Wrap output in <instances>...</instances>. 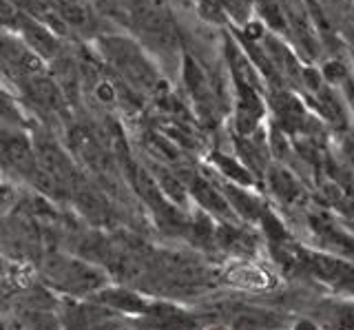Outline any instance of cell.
I'll list each match as a JSON object with an SVG mask.
<instances>
[{"label":"cell","mask_w":354,"mask_h":330,"mask_svg":"<svg viewBox=\"0 0 354 330\" xmlns=\"http://www.w3.org/2000/svg\"><path fill=\"white\" fill-rule=\"evenodd\" d=\"M279 257L286 266H292L301 273H310L313 277L335 286V288L354 293V262L326 255V253L299 248L295 244H286V241H281Z\"/></svg>","instance_id":"obj_1"},{"label":"cell","mask_w":354,"mask_h":330,"mask_svg":"<svg viewBox=\"0 0 354 330\" xmlns=\"http://www.w3.org/2000/svg\"><path fill=\"white\" fill-rule=\"evenodd\" d=\"M283 324V319L272 311L261 308H246L232 315L228 330H274Z\"/></svg>","instance_id":"obj_2"},{"label":"cell","mask_w":354,"mask_h":330,"mask_svg":"<svg viewBox=\"0 0 354 330\" xmlns=\"http://www.w3.org/2000/svg\"><path fill=\"white\" fill-rule=\"evenodd\" d=\"M310 222H313L317 235L324 239L332 250L339 253V257L354 262V239L350 235H346L341 228H337L332 222H326V219H321V217H310Z\"/></svg>","instance_id":"obj_3"},{"label":"cell","mask_w":354,"mask_h":330,"mask_svg":"<svg viewBox=\"0 0 354 330\" xmlns=\"http://www.w3.org/2000/svg\"><path fill=\"white\" fill-rule=\"evenodd\" d=\"M270 186L283 202H295L297 197L301 195V186H299L292 175L288 171H283V169H272L270 171Z\"/></svg>","instance_id":"obj_4"},{"label":"cell","mask_w":354,"mask_h":330,"mask_svg":"<svg viewBox=\"0 0 354 330\" xmlns=\"http://www.w3.org/2000/svg\"><path fill=\"white\" fill-rule=\"evenodd\" d=\"M104 302L118 308V311H124V313H147V302L136 293L111 291V293H104Z\"/></svg>","instance_id":"obj_5"},{"label":"cell","mask_w":354,"mask_h":330,"mask_svg":"<svg viewBox=\"0 0 354 330\" xmlns=\"http://www.w3.org/2000/svg\"><path fill=\"white\" fill-rule=\"evenodd\" d=\"M193 193L197 195V200L202 202L206 208H210V211H217V213H226L228 211V202L221 197L213 186L202 182V180H197L193 184Z\"/></svg>","instance_id":"obj_6"},{"label":"cell","mask_w":354,"mask_h":330,"mask_svg":"<svg viewBox=\"0 0 354 330\" xmlns=\"http://www.w3.org/2000/svg\"><path fill=\"white\" fill-rule=\"evenodd\" d=\"M274 107H277V113L281 116V120L286 122L288 129H295V127L301 125L304 111H301V104H299L295 98H290V95H279V98H277Z\"/></svg>","instance_id":"obj_7"},{"label":"cell","mask_w":354,"mask_h":330,"mask_svg":"<svg viewBox=\"0 0 354 330\" xmlns=\"http://www.w3.org/2000/svg\"><path fill=\"white\" fill-rule=\"evenodd\" d=\"M5 151H7V156L16 169H22V171L31 169V151H29V145L22 138H11L7 142Z\"/></svg>","instance_id":"obj_8"},{"label":"cell","mask_w":354,"mask_h":330,"mask_svg":"<svg viewBox=\"0 0 354 330\" xmlns=\"http://www.w3.org/2000/svg\"><path fill=\"white\" fill-rule=\"evenodd\" d=\"M230 279L237 282L241 286H252V288H261V286L268 284L266 275L259 268H252V266H239L230 273Z\"/></svg>","instance_id":"obj_9"},{"label":"cell","mask_w":354,"mask_h":330,"mask_svg":"<svg viewBox=\"0 0 354 330\" xmlns=\"http://www.w3.org/2000/svg\"><path fill=\"white\" fill-rule=\"evenodd\" d=\"M337 330H354V302L337 311Z\"/></svg>","instance_id":"obj_10"},{"label":"cell","mask_w":354,"mask_h":330,"mask_svg":"<svg viewBox=\"0 0 354 330\" xmlns=\"http://www.w3.org/2000/svg\"><path fill=\"white\" fill-rule=\"evenodd\" d=\"M295 330H319L313 322H308V319H301L297 326H295Z\"/></svg>","instance_id":"obj_11"},{"label":"cell","mask_w":354,"mask_h":330,"mask_svg":"<svg viewBox=\"0 0 354 330\" xmlns=\"http://www.w3.org/2000/svg\"><path fill=\"white\" fill-rule=\"evenodd\" d=\"M204 330H228L226 326H210V328H204Z\"/></svg>","instance_id":"obj_12"},{"label":"cell","mask_w":354,"mask_h":330,"mask_svg":"<svg viewBox=\"0 0 354 330\" xmlns=\"http://www.w3.org/2000/svg\"><path fill=\"white\" fill-rule=\"evenodd\" d=\"M352 102H354V95H352Z\"/></svg>","instance_id":"obj_13"}]
</instances>
